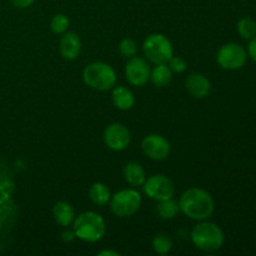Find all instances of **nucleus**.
I'll list each match as a JSON object with an SVG mask.
<instances>
[{
  "instance_id": "24",
  "label": "nucleus",
  "mask_w": 256,
  "mask_h": 256,
  "mask_svg": "<svg viewBox=\"0 0 256 256\" xmlns=\"http://www.w3.org/2000/svg\"><path fill=\"white\" fill-rule=\"evenodd\" d=\"M168 66L170 68L172 72H182L186 70V62H185L184 59L179 56H174L172 55V59L168 62Z\"/></svg>"
},
{
  "instance_id": "10",
  "label": "nucleus",
  "mask_w": 256,
  "mask_h": 256,
  "mask_svg": "<svg viewBox=\"0 0 256 256\" xmlns=\"http://www.w3.org/2000/svg\"><path fill=\"white\" fill-rule=\"evenodd\" d=\"M142 152L150 159L164 160L170 152V144L162 135L152 134L142 139Z\"/></svg>"
},
{
  "instance_id": "4",
  "label": "nucleus",
  "mask_w": 256,
  "mask_h": 256,
  "mask_svg": "<svg viewBox=\"0 0 256 256\" xmlns=\"http://www.w3.org/2000/svg\"><path fill=\"white\" fill-rule=\"evenodd\" d=\"M82 79L92 89L106 92L116 82V74L114 69L105 62H92L84 69Z\"/></svg>"
},
{
  "instance_id": "14",
  "label": "nucleus",
  "mask_w": 256,
  "mask_h": 256,
  "mask_svg": "<svg viewBox=\"0 0 256 256\" xmlns=\"http://www.w3.org/2000/svg\"><path fill=\"white\" fill-rule=\"evenodd\" d=\"M52 215H54L55 222L62 226H69L75 219V212L70 204L65 202H56L52 209Z\"/></svg>"
},
{
  "instance_id": "8",
  "label": "nucleus",
  "mask_w": 256,
  "mask_h": 256,
  "mask_svg": "<svg viewBox=\"0 0 256 256\" xmlns=\"http://www.w3.org/2000/svg\"><path fill=\"white\" fill-rule=\"evenodd\" d=\"M142 188L148 196L158 202L172 199L175 192L172 182L164 175H152L148 178L142 184Z\"/></svg>"
},
{
  "instance_id": "18",
  "label": "nucleus",
  "mask_w": 256,
  "mask_h": 256,
  "mask_svg": "<svg viewBox=\"0 0 256 256\" xmlns=\"http://www.w3.org/2000/svg\"><path fill=\"white\" fill-rule=\"evenodd\" d=\"M89 196L94 204L99 206H104L110 200V192L108 186L102 182H95L89 190Z\"/></svg>"
},
{
  "instance_id": "17",
  "label": "nucleus",
  "mask_w": 256,
  "mask_h": 256,
  "mask_svg": "<svg viewBox=\"0 0 256 256\" xmlns=\"http://www.w3.org/2000/svg\"><path fill=\"white\" fill-rule=\"evenodd\" d=\"M172 76V72L168 64H158L150 74V80L155 86H165L170 82Z\"/></svg>"
},
{
  "instance_id": "27",
  "label": "nucleus",
  "mask_w": 256,
  "mask_h": 256,
  "mask_svg": "<svg viewBox=\"0 0 256 256\" xmlns=\"http://www.w3.org/2000/svg\"><path fill=\"white\" fill-rule=\"evenodd\" d=\"M100 256H105V255H112V256H119L120 254L118 252H110V250H104V252H99Z\"/></svg>"
},
{
  "instance_id": "25",
  "label": "nucleus",
  "mask_w": 256,
  "mask_h": 256,
  "mask_svg": "<svg viewBox=\"0 0 256 256\" xmlns=\"http://www.w3.org/2000/svg\"><path fill=\"white\" fill-rule=\"evenodd\" d=\"M248 52L252 56V59L256 62V36L252 38L249 42V46H248Z\"/></svg>"
},
{
  "instance_id": "13",
  "label": "nucleus",
  "mask_w": 256,
  "mask_h": 256,
  "mask_svg": "<svg viewBox=\"0 0 256 256\" xmlns=\"http://www.w3.org/2000/svg\"><path fill=\"white\" fill-rule=\"evenodd\" d=\"M185 88L192 96L202 99L210 92L212 85L210 82L202 74H192L185 82Z\"/></svg>"
},
{
  "instance_id": "23",
  "label": "nucleus",
  "mask_w": 256,
  "mask_h": 256,
  "mask_svg": "<svg viewBox=\"0 0 256 256\" xmlns=\"http://www.w3.org/2000/svg\"><path fill=\"white\" fill-rule=\"evenodd\" d=\"M119 50H120V52H122V56L132 58L136 55L138 45L134 40L126 38V39L122 40V42H120V45H119Z\"/></svg>"
},
{
  "instance_id": "15",
  "label": "nucleus",
  "mask_w": 256,
  "mask_h": 256,
  "mask_svg": "<svg viewBox=\"0 0 256 256\" xmlns=\"http://www.w3.org/2000/svg\"><path fill=\"white\" fill-rule=\"evenodd\" d=\"M124 178L132 186H142L146 180L144 168L138 162H129L124 168Z\"/></svg>"
},
{
  "instance_id": "9",
  "label": "nucleus",
  "mask_w": 256,
  "mask_h": 256,
  "mask_svg": "<svg viewBox=\"0 0 256 256\" xmlns=\"http://www.w3.org/2000/svg\"><path fill=\"white\" fill-rule=\"evenodd\" d=\"M150 74H152V69H150L149 62L140 56L130 58L125 66V76L128 82L135 86H142L146 84L150 80Z\"/></svg>"
},
{
  "instance_id": "12",
  "label": "nucleus",
  "mask_w": 256,
  "mask_h": 256,
  "mask_svg": "<svg viewBox=\"0 0 256 256\" xmlns=\"http://www.w3.org/2000/svg\"><path fill=\"white\" fill-rule=\"evenodd\" d=\"M60 54L66 60H74L79 56L82 50V42L75 32H65L60 39Z\"/></svg>"
},
{
  "instance_id": "19",
  "label": "nucleus",
  "mask_w": 256,
  "mask_h": 256,
  "mask_svg": "<svg viewBox=\"0 0 256 256\" xmlns=\"http://www.w3.org/2000/svg\"><path fill=\"white\" fill-rule=\"evenodd\" d=\"M180 212L179 202H176L175 200L166 199L159 202L156 208V212L162 219H172L178 215V212Z\"/></svg>"
},
{
  "instance_id": "20",
  "label": "nucleus",
  "mask_w": 256,
  "mask_h": 256,
  "mask_svg": "<svg viewBox=\"0 0 256 256\" xmlns=\"http://www.w3.org/2000/svg\"><path fill=\"white\" fill-rule=\"evenodd\" d=\"M238 32L244 39L252 40L256 36V22L249 16L242 18L238 22Z\"/></svg>"
},
{
  "instance_id": "11",
  "label": "nucleus",
  "mask_w": 256,
  "mask_h": 256,
  "mask_svg": "<svg viewBox=\"0 0 256 256\" xmlns=\"http://www.w3.org/2000/svg\"><path fill=\"white\" fill-rule=\"evenodd\" d=\"M104 142L112 150L120 152V150L126 149L130 144V132L126 126L122 124L109 125L104 132Z\"/></svg>"
},
{
  "instance_id": "7",
  "label": "nucleus",
  "mask_w": 256,
  "mask_h": 256,
  "mask_svg": "<svg viewBox=\"0 0 256 256\" xmlns=\"http://www.w3.org/2000/svg\"><path fill=\"white\" fill-rule=\"evenodd\" d=\"M248 59V52L242 45L236 42H228L222 45L216 55V60L222 69L238 70L244 66Z\"/></svg>"
},
{
  "instance_id": "21",
  "label": "nucleus",
  "mask_w": 256,
  "mask_h": 256,
  "mask_svg": "<svg viewBox=\"0 0 256 256\" xmlns=\"http://www.w3.org/2000/svg\"><path fill=\"white\" fill-rule=\"evenodd\" d=\"M152 248H154L155 252H158L160 255H165L172 250V242L168 235L159 234L152 240Z\"/></svg>"
},
{
  "instance_id": "1",
  "label": "nucleus",
  "mask_w": 256,
  "mask_h": 256,
  "mask_svg": "<svg viewBox=\"0 0 256 256\" xmlns=\"http://www.w3.org/2000/svg\"><path fill=\"white\" fill-rule=\"evenodd\" d=\"M179 206L180 210L190 219L202 222L206 220L214 212V200L205 190L192 188L182 195Z\"/></svg>"
},
{
  "instance_id": "5",
  "label": "nucleus",
  "mask_w": 256,
  "mask_h": 256,
  "mask_svg": "<svg viewBox=\"0 0 256 256\" xmlns=\"http://www.w3.org/2000/svg\"><path fill=\"white\" fill-rule=\"evenodd\" d=\"M144 54L155 65L168 64L174 55V49L166 36L162 34H152L144 42Z\"/></svg>"
},
{
  "instance_id": "3",
  "label": "nucleus",
  "mask_w": 256,
  "mask_h": 256,
  "mask_svg": "<svg viewBox=\"0 0 256 256\" xmlns=\"http://www.w3.org/2000/svg\"><path fill=\"white\" fill-rule=\"evenodd\" d=\"M192 240L198 249L216 252L224 244V232L214 222L202 220V222L192 229Z\"/></svg>"
},
{
  "instance_id": "6",
  "label": "nucleus",
  "mask_w": 256,
  "mask_h": 256,
  "mask_svg": "<svg viewBox=\"0 0 256 256\" xmlns=\"http://www.w3.org/2000/svg\"><path fill=\"white\" fill-rule=\"evenodd\" d=\"M109 202L112 214L120 218H126L139 210L142 205V196L136 190L125 189L116 192Z\"/></svg>"
},
{
  "instance_id": "26",
  "label": "nucleus",
  "mask_w": 256,
  "mask_h": 256,
  "mask_svg": "<svg viewBox=\"0 0 256 256\" xmlns=\"http://www.w3.org/2000/svg\"><path fill=\"white\" fill-rule=\"evenodd\" d=\"M12 2V5L16 8H20V9H25V8L30 6L32 4L34 0H10Z\"/></svg>"
},
{
  "instance_id": "22",
  "label": "nucleus",
  "mask_w": 256,
  "mask_h": 256,
  "mask_svg": "<svg viewBox=\"0 0 256 256\" xmlns=\"http://www.w3.org/2000/svg\"><path fill=\"white\" fill-rule=\"evenodd\" d=\"M50 26H52V30L54 32H56V34H62V32H66L68 28H69V19H68L65 15L58 14L52 19Z\"/></svg>"
},
{
  "instance_id": "16",
  "label": "nucleus",
  "mask_w": 256,
  "mask_h": 256,
  "mask_svg": "<svg viewBox=\"0 0 256 256\" xmlns=\"http://www.w3.org/2000/svg\"><path fill=\"white\" fill-rule=\"evenodd\" d=\"M112 102L120 110H129L134 105L135 99L128 88L118 86L112 92Z\"/></svg>"
},
{
  "instance_id": "2",
  "label": "nucleus",
  "mask_w": 256,
  "mask_h": 256,
  "mask_svg": "<svg viewBox=\"0 0 256 256\" xmlns=\"http://www.w3.org/2000/svg\"><path fill=\"white\" fill-rule=\"evenodd\" d=\"M75 236L88 242H99L106 232L105 222L99 214L94 212H86L80 214L74 222L72 226Z\"/></svg>"
}]
</instances>
